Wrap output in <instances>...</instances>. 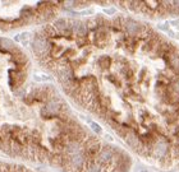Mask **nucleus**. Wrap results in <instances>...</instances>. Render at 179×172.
<instances>
[{
    "label": "nucleus",
    "mask_w": 179,
    "mask_h": 172,
    "mask_svg": "<svg viewBox=\"0 0 179 172\" xmlns=\"http://www.w3.org/2000/svg\"><path fill=\"white\" fill-rule=\"evenodd\" d=\"M146 155H151V157L156 158V161H161L164 158L172 157V144L168 140L166 136L164 135H156L155 140H154L151 148L147 151Z\"/></svg>",
    "instance_id": "nucleus-3"
},
{
    "label": "nucleus",
    "mask_w": 179,
    "mask_h": 172,
    "mask_svg": "<svg viewBox=\"0 0 179 172\" xmlns=\"http://www.w3.org/2000/svg\"><path fill=\"white\" fill-rule=\"evenodd\" d=\"M62 9H65V3L0 1V36L36 24H49Z\"/></svg>",
    "instance_id": "nucleus-2"
},
{
    "label": "nucleus",
    "mask_w": 179,
    "mask_h": 172,
    "mask_svg": "<svg viewBox=\"0 0 179 172\" xmlns=\"http://www.w3.org/2000/svg\"><path fill=\"white\" fill-rule=\"evenodd\" d=\"M50 80L0 36V154L62 172H129V155L87 130Z\"/></svg>",
    "instance_id": "nucleus-1"
},
{
    "label": "nucleus",
    "mask_w": 179,
    "mask_h": 172,
    "mask_svg": "<svg viewBox=\"0 0 179 172\" xmlns=\"http://www.w3.org/2000/svg\"><path fill=\"white\" fill-rule=\"evenodd\" d=\"M0 172H42V171H37L35 168L29 167L28 165H24V163L0 157Z\"/></svg>",
    "instance_id": "nucleus-4"
},
{
    "label": "nucleus",
    "mask_w": 179,
    "mask_h": 172,
    "mask_svg": "<svg viewBox=\"0 0 179 172\" xmlns=\"http://www.w3.org/2000/svg\"><path fill=\"white\" fill-rule=\"evenodd\" d=\"M168 88L172 92L179 94V75H175L174 78H172L169 80V84H168Z\"/></svg>",
    "instance_id": "nucleus-5"
},
{
    "label": "nucleus",
    "mask_w": 179,
    "mask_h": 172,
    "mask_svg": "<svg viewBox=\"0 0 179 172\" xmlns=\"http://www.w3.org/2000/svg\"><path fill=\"white\" fill-rule=\"evenodd\" d=\"M172 157L175 159H179V144H173L172 145Z\"/></svg>",
    "instance_id": "nucleus-6"
},
{
    "label": "nucleus",
    "mask_w": 179,
    "mask_h": 172,
    "mask_svg": "<svg viewBox=\"0 0 179 172\" xmlns=\"http://www.w3.org/2000/svg\"><path fill=\"white\" fill-rule=\"evenodd\" d=\"M170 24H172V26H174L175 28H179V22L178 21H172V22H170Z\"/></svg>",
    "instance_id": "nucleus-8"
},
{
    "label": "nucleus",
    "mask_w": 179,
    "mask_h": 172,
    "mask_svg": "<svg viewBox=\"0 0 179 172\" xmlns=\"http://www.w3.org/2000/svg\"><path fill=\"white\" fill-rule=\"evenodd\" d=\"M168 35H169V36L172 37V38H177V35H178V33H175V32L173 31V29H170V28H169V29H168Z\"/></svg>",
    "instance_id": "nucleus-7"
}]
</instances>
